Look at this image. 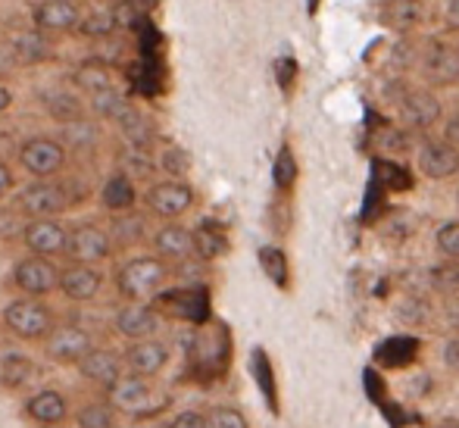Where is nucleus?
<instances>
[{
  "label": "nucleus",
  "instance_id": "obj_1",
  "mask_svg": "<svg viewBox=\"0 0 459 428\" xmlns=\"http://www.w3.org/2000/svg\"><path fill=\"white\" fill-rule=\"evenodd\" d=\"M151 307L160 313V319H178L194 328H204L210 322V291L206 284H178L169 291H157L151 297Z\"/></svg>",
  "mask_w": 459,
  "mask_h": 428
},
{
  "label": "nucleus",
  "instance_id": "obj_2",
  "mask_svg": "<svg viewBox=\"0 0 459 428\" xmlns=\"http://www.w3.org/2000/svg\"><path fill=\"white\" fill-rule=\"evenodd\" d=\"M169 278V266L160 257H132L116 272V288L126 297V303H147L157 291H163Z\"/></svg>",
  "mask_w": 459,
  "mask_h": 428
},
{
  "label": "nucleus",
  "instance_id": "obj_3",
  "mask_svg": "<svg viewBox=\"0 0 459 428\" xmlns=\"http://www.w3.org/2000/svg\"><path fill=\"white\" fill-rule=\"evenodd\" d=\"M4 328L19 341H44L56 328V316L44 301L16 297L4 307Z\"/></svg>",
  "mask_w": 459,
  "mask_h": 428
},
{
  "label": "nucleus",
  "instance_id": "obj_4",
  "mask_svg": "<svg viewBox=\"0 0 459 428\" xmlns=\"http://www.w3.org/2000/svg\"><path fill=\"white\" fill-rule=\"evenodd\" d=\"M107 404L113 406L116 413H132L134 419H151V416H160V413L169 406V400L160 406H153V388L147 379H138V375L126 372L119 381H113V385L107 388Z\"/></svg>",
  "mask_w": 459,
  "mask_h": 428
},
{
  "label": "nucleus",
  "instance_id": "obj_5",
  "mask_svg": "<svg viewBox=\"0 0 459 428\" xmlns=\"http://www.w3.org/2000/svg\"><path fill=\"white\" fill-rule=\"evenodd\" d=\"M187 360H191V372H216L222 375L225 366L231 360V344H229V332L222 326H216L212 332H194L187 338Z\"/></svg>",
  "mask_w": 459,
  "mask_h": 428
},
{
  "label": "nucleus",
  "instance_id": "obj_6",
  "mask_svg": "<svg viewBox=\"0 0 459 428\" xmlns=\"http://www.w3.org/2000/svg\"><path fill=\"white\" fill-rule=\"evenodd\" d=\"M16 210L31 219H56L60 213L73 210V204H69V194L63 188V181H54V185L41 181V185H29L19 191Z\"/></svg>",
  "mask_w": 459,
  "mask_h": 428
},
{
  "label": "nucleus",
  "instance_id": "obj_7",
  "mask_svg": "<svg viewBox=\"0 0 459 428\" xmlns=\"http://www.w3.org/2000/svg\"><path fill=\"white\" fill-rule=\"evenodd\" d=\"M63 254L79 266H94V263H103L107 257H113V241H109L103 225L82 223L66 231V250H63Z\"/></svg>",
  "mask_w": 459,
  "mask_h": 428
},
{
  "label": "nucleus",
  "instance_id": "obj_8",
  "mask_svg": "<svg viewBox=\"0 0 459 428\" xmlns=\"http://www.w3.org/2000/svg\"><path fill=\"white\" fill-rule=\"evenodd\" d=\"M94 350V338L82 326H56L44 338V354L60 366H79L88 354Z\"/></svg>",
  "mask_w": 459,
  "mask_h": 428
},
{
  "label": "nucleus",
  "instance_id": "obj_9",
  "mask_svg": "<svg viewBox=\"0 0 459 428\" xmlns=\"http://www.w3.org/2000/svg\"><path fill=\"white\" fill-rule=\"evenodd\" d=\"M56 282H60V269L44 257H25L13 266V284L22 297H44L54 294Z\"/></svg>",
  "mask_w": 459,
  "mask_h": 428
},
{
  "label": "nucleus",
  "instance_id": "obj_10",
  "mask_svg": "<svg viewBox=\"0 0 459 428\" xmlns=\"http://www.w3.org/2000/svg\"><path fill=\"white\" fill-rule=\"evenodd\" d=\"M172 360V350L166 341L147 338V341H132L122 354V362L128 366V372L138 375V379H157Z\"/></svg>",
  "mask_w": 459,
  "mask_h": 428
},
{
  "label": "nucleus",
  "instance_id": "obj_11",
  "mask_svg": "<svg viewBox=\"0 0 459 428\" xmlns=\"http://www.w3.org/2000/svg\"><path fill=\"white\" fill-rule=\"evenodd\" d=\"M144 204L153 216L160 219H178L182 213H187L194 206V188L185 181H157V185L147 188Z\"/></svg>",
  "mask_w": 459,
  "mask_h": 428
},
{
  "label": "nucleus",
  "instance_id": "obj_12",
  "mask_svg": "<svg viewBox=\"0 0 459 428\" xmlns=\"http://www.w3.org/2000/svg\"><path fill=\"white\" fill-rule=\"evenodd\" d=\"M113 328H116V332H119L126 341H147V338H157L160 313L151 307V303H132V301H128L126 307L116 310Z\"/></svg>",
  "mask_w": 459,
  "mask_h": 428
},
{
  "label": "nucleus",
  "instance_id": "obj_13",
  "mask_svg": "<svg viewBox=\"0 0 459 428\" xmlns=\"http://www.w3.org/2000/svg\"><path fill=\"white\" fill-rule=\"evenodd\" d=\"M66 225L56 223V219H31L25 223V231H22V244L29 248L31 257H56L66 250Z\"/></svg>",
  "mask_w": 459,
  "mask_h": 428
},
{
  "label": "nucleus",
  "instance_id": "obj_14",
  "mask_svg": "<svg viewBox=\"0 0 459 428\" xmlns=\"http://www.w3.org/2000/svg\"><path fill=\"white\" fill-rule=\"evenodd\" d=\"M22 416L31 419L38 428H60L69 419V400L56 388H44V391L31 394L22 404Z\"/></svg>",
  "mask_w": 459,
  "mask_h": 428
},
{
  "label": "nucleus",
  "instance_id": "obj_15",
  "mask_svg": "<svg viewBox=\"0 0 459 428\" xmlns=\"http://www.w3.org/2000/svg\"><path fill=\"white\" fill-rule=\"evenodd\" d=\"M103 288V275L94 269V266H66L60 269V282H56V291H60L66 301L73 303H91Z\"/></svg>",
  "mask_w": 459,
  "mask_h": 428
},
{
  "label": "nucleus",
  "instance_id": "obj_16",
  "mask_svg": "<svg viewBox=\"0 0 459 428\" xmlns=\"http://www.w3.org/2000/svg\"><path fill=\"white\" fill-rule=\"evenodd\" d=\"M19 163H22L31 175H54L63 170V163H66V151H63L60 141L31 138V141H25L22 151H19Z\"/></svg>",
  "mask_w": 459,
  "mask_h": 428
},
{
  "label": "nucleus",
  "instance_id": "obj_17",
  "mask_svg": "<svg viewBox=\"0 0 459 428\" xmlns=\"http://www.w3.org/2000/svg\"><path fill=\"white\" fill-rule=\"evenodd\" d=\"M79 375L85 381H91L100 391H107L113 381H119L126 375V362L116 350H107V347H94L85 360L79 362Z\"/></svg>",
  "mask_w": 459,
  "mask_h": 428
},
{
  "label": "nucleus",
  "instance_id": "obj_18",
  "mask_svg": "<svg viewBox=\"0 0 459 428\" xmlns=\"http://www.w3.org/2000/svg\"><path fill=\"white\" fill-rule=\"evenodd\" d=\"M419 170L435 181L450 179V175L459 172V151L444 138L422 141V147H419Z\"/></svg>",
  "mask_w": 459,
  "mask_h": 428
},
{
  "label": "nucleus",
  "instance_id": "obj_19",
  "mask_svg": "<svg viewBox=\"0 0 459 428\" xmlns=\"http://www.w3.org/2000/svg\"><path fill=\"white\" fill-rule=\"evenodd\" d=\"M128 88L141 97H160L169 88V69L163 60H132L126 66Z\"/></svg>",
  "mask_w": 459,
  "mask_h": 428
},
{
  "label": "nucleus",
  "instance_id": "obj_20",
  "mask_svg": "<svg viewBox=\"0 0 459 428\" xmlns=\"http://www.w3.org/2000/svg\"><path fill=\"white\" fill-rule=\"evenodd\" d=\"M400 116H403L406 128H431L441 119V100L431 91L412 88L400 97Z\"/></svg>",
  "mask_w": 459,
  "mask_h": 428
},
{
  "label": "nucleus",
  "instance_id": "obj_21",
  "mask_svg": "<svg viewBox=\"0 0 459 428\" xmlns=\"http://www.w3.org/2000/svg\"><path fill=\"white\" fill-rule=\"evenodd\" d=\"M422 73L435 85H456L459 82V48L435 41L422 57Z\"/></svg>",
  "mask_w": 459,
  "mask_h": 428
},
{
  "label": "nucleus",
  "instance_id": "obj_22",
  "mask_svg": "<svg viewBox=\"0 0 459 428\" xmlns=\"http://www.w3.org/2000/svg\"><path fill=\"white\" fill-rule=\"evenodd\" d=\"M194 241V257L204 259V263H212V259L225 257L231 250L229 231L219 219H200V225L191 231Z\"/></svg>",
  "mask_w": 459,
  "mask_h": 428
},
{
  "label": "nucleus",
  "instance_id": "obj_23",
  "mask_svg": "<svg viewBox=\"0 0 459 428\" xmlns=\"http://www.w3.org/2000/svg\"><path fill=\"white\" fill-rule=\"evenodd\" d=\"M79 22L82 13L73 0H41L35 6V25L41 31H73Z\"/></svg>",
  "mask_w": 459,
  "mask_h": 428
},
{
  "label": "nucleus",
  "instance_id": "obj_24",
  "mask_svg": "<svg viewBox=\"0 0 459 428\" xmlns=\"http://www.w3.org/2000/svg\"><path fill=\"white\" fill-rule=\"evenodd\" d=\"M153 250L157 257L163 259H172V263H182V259L194 257V241H191V229L178 223H169L163 229L153 231Z\"/></svg>",
  "mask_w": 459,
  "mask_h": 428
},
{
  "label": "nucleus",
  "instance_id": "obj_25",
  "mask_svg": "<svg viewBox=\"0 0 459 428\" xmlns=\"http://www.w3.org/2000/svg\"><path fill=\"white\" fill-rule=\"evenodd\" d=\"M422 16H425L422 0H385L378 13L381 25L391 31H400V35L416 29V25L422 22Z\"/></svg>",
  "mask_w": 459,
  "mask_h": 428
},
{
  "label": "nucleus",
  "instance_id": "obj_26",
  "mask_svg": "<svg viewBox=\"0 0 459 428\" xmlns=\"http://www.w3.org/2000/svg\"><path fill=\"white\" fill-rule=\"evenodd\" d=\"M38 375V366L29 354H19V350H10V354L0 356V388L4 391H22L29 388V381Z\"/></svg>",
  "mask_w": 459,
  "mask_h": 428
},
{
  "label": "nucleus",
  "instance_id": "obj_27",
  "mask_svg": "<svg viewBox=\"0 0 459 428\" xmlns=\"http://www.w3.org/2000/svg\"><path fill=\"white\" fill-rule=\"evenodd\" d=\"M134 200H138V191H134V181L128 179L126 172H113L103 181V188H100L103 210L116 213V216H119V213H132Z\"/></svg>",
  "mask_w": 459,
  "mask_h": 428
},
{
  "label": "nucleus",
  "instance_id": "obj_28",
  "mask_svg": "<svg viewBox=\"0 0 459 428\" xmlns=\"http://www.w3.org/2000/svg\"><path fill=\"white\" fill-rule=\"evenodd\" d=\"M107 235H109V241H113V250L134 248V244H141L147 238V219L138 216V213H119V216L109 223Z\"/></svg>",
  "mask_w": 459,
  "mask_h": 428
},
{
  "label": "nucleus",
  "instance_id": "obj_29",
  "mask_svg": "<svg viewBox=\"0 0 459 428\" xmlns=\"http://www.w3.org/2000/svg\"><path fill=\"white\" fill-rule=\"evenodd\" d=\"M116 122H119V128H122V135L128 138V144L141 147V151H147V147H151V141L157 138L153 126H151V122H147L144 116H141L134 107H128L126 113H122Z\"/></svg>",
  "mask_w": 459,
  "mask_h": 428
},
{
  "label": "nucleus",
  "instance_id": "obj_30",
  "mask_svg": "<svg viewBox=\"0 0 459 428\" xmlns=\"http://www.w3.org/2000/svg\"><path fill=\"white\" fill-rule=\"evenodd\" d=\"M134 41H138V60H163L166 38H163V31L153 25V19H144V22L134 29Z\"/></svg>",
  "mask_w": 459,
  "mask_h": 428
},
{
  "label": "nucleus",
  "instance_id": "obj_31",
  "mask_svg": "<svg viewBox=\"0 0 459 428\" xmlns=\"http://www.w3.org/2000/svg\"><path fill=\"white\" fill-rule=\"evenodd\" d=\"M260 266L263 272H266V278L278 288H288L290 284V266H288V257H284L281 248H275V244H266V248H260Z\"/></svg>",
  "mask_w": 459,
  "mask_h": 428
},
{
  "label": "nucleus",
  "instance_id": "obj_32",
  "mask_svg": "<svg viewBox=\"0 0 459 428\" xmlns=\"http://www.w3.org/2000/svg\"><path fill=\"white\" fill-rule=\"evenodd\" d=\"M75 425L79 428H116V410L107 404V400H91V404L79 406Z\"/></svg>",
  "mask_w": 459,
  "mask_h": 428
},
{
  "label": "nucleus",
  "instance_id": "obj_33",
  "mask_svg": "<svg viewBox=\"0 0 459 428\" xmlns=\"http://www.w3.org/2000/svg\"><path fill=\"white\" fill-rule=\"evenodd\" d=\"M44 103H48L50 116H56V119H63V122L82 119V103H79V97L69 94V91H50V94H44Z\"/></svg>",
  "mask_w": 459,
  "mask_h": 428
},
{
  "label": "nucleus",
  "instance_id": "obj_34",
  "mask_svg": "<svg viewBox=\"0 0 459 428\" xmlns=\"http://www.w3.org/2000/svg\"><path fill=\"white\" fill-rule=\"evenodd\" d=\"M13 57L22 63H41L50 57V48H48V41H44L41 31H29V35H22L16 44H13Z\"/></svg>",
  "mask_w": 459,
  "mask_h": 428
},
{
  "label": "nucleus",
  "instance_id": "obj_35",
  "mask_svg": "<svg viewBox=\"0 0 459 428\" xmlns=\"http://www.w3.org/2000/svg\"><path fill=\"white\" fill-rule=\"evenodd\" d=\"M91 107L97 116H103V119H119V116L128 109V100L119 94V91L103 88V91H97V94H91Z\"/></svg>",
  "mask_w": 459,
  "mask_h": 428
},
{
  "label": "nucleus",
  "instance_id": "obj_36",
  "mask_svg": "<svg viewBox=\"0 0 459 428\" xmlns=\"http://www.w3.org/2000/svg\"><path fill=\"white\" fill-rule=\"evenodd\" d=\"M431 288L444 297H459V263L447 259V263L431 269Z\"/></svg>",
  "mask_w": 459,
  "mask_h": 428
},
{
  "label": "nucleus",
  "instance_id": "obj_37",
  "mask_svg": "<svg viewBox=\"0 0 459 428\" xmlns=\"http://www.w3.org/2000/svg\"><path fill=\"white\" fill-rule=\"evenodd\" d=\"M204 419H206V428H250L247 416H244L238 406H225V404L210 406V410L204 413Z\"/></svg>",
  "mask_w": 459,
  "mask_h": 428
},
{
  "label": "nucleus",
  "instance_id": "obj_38",
  "mask_svg": "<svg viewBox=\"0 0 459 428\" xmlns=\"http://www.w3.org/2000/svg\"><path fill=\"white\" fill-rule=\"evenodd\" d=\"M273 179H275V188L278 191H290L297 181V160H294V151L288 144L278 151L275 157V166H273Z\"/></svg>",
  "mask_w": 459,
  "mask_h": 428
},
{
  "label": "nucleus",
  "instance_id": "obj_39",
  "mask_svg": "<svg viewBox=\"0 0 459 428\" xmlns=\"http://www.w3.org/2000/svg\"><path fill=\"white\" fill-rule=\"evenodd\" d=\"M109 16H113L116 31H134L141 22H144V19H151V16H144V13L132 4V0H119V4L109 10Z\"/></svg>",
  "mask_w": 459,
  "mask_h": 428
},
{
  "label": "nucleus",
  "instance_id": "obj_40",
  "mask_svg": "<svg viewBox=\"0 0 459 428\" xmlns=\"http://www.w3.org/2000/svg\"><path fill=\"white\" fill-rule=\"evenodd\" d=\"M79 31H82V35H88V38H97V41H103V38H109L116 31L113 16H109V10H94L91 16L79 22Z\"/></svg>",
  "mask_w": 459,
  "mask_h": 428
},
{
  "label": "nucleus",
  "instance_id": "obj_41",
  "mask_svg": "<svg viewBox=\"0 0 459 428\" xmlns=\"http://www.w3.org/2000/svg\"><path fill=\"white\" fill-rule=\"evenodd\" d=\"M25 223L29 219L16 210V206H0V241H13V238H22Z\"/></svg>",
  "mask_w": 459,
  "mask_h": 428
},
{
  "label": "nucleus",
  "instance_id": "obj_42",
  "mask_svg": "<svg viewBox=\"0 0 459 428\" xmlns=\"http://www.w3.org/2000/svg\"><path fill=\"white\" fill-rule=\"evenodd\" d=\"M160 166L178 181V179H185L187 170H191V157H187V151H182V147L169 144L163 151V157H160Z\"/></svg>",
  "mask_w": 459,
  "mask_h": 428
},
{
  "label": "nucleus",
  "instance_id": "obj_43",
  "mask_svg": "<svg viewBox=\"0 0 459 428\" xmlns=\"http://www.w3.org/2000/svg\"><path fill=\"white\" fill-rule=\"evenodd\" d=\"M75 82H79V88H88L91 94H97V91L109 88V73L103 66H97V63H85L75 73Z\"/></svg>",
  "mask_w": 459,
  "mask_h": 428
},
{
  "label": "nucleus",
  "instance_id": "obj_44",
  "mask_svg": "<svg viewBox=\"0 0 459 428\" xmlns=\"http://www.w3.org/2000/svg\"><path fill=\"white\" fill-rule=\"evenodd\" d=\"M122 60H126V44L116 41V38L109 35V38H103L100 48L94 50V60L91 63H97V66L107 69V66H119Z\"/></svg>",
  "mask_w": 459,
  "mask_h": 428
},
{
  "label": "nucleus",
  "instance_id": "obj_45",
  "mask_svg": "<svg viewBox=\"0 0 459 428\" xmlns=\"http://www.w3.org/2000/svg\"><path fill=\"white\" fill-rule=\"evenodd\" d=\"M435 244H437V250H441L444 257L459 263V223H456V219H454V223H444L441 229H437Z\"/></svg>",
  "mask_w": 459,
  "mask_h": 428
},
{
  "label": "nucleus",
  "instance_id": "obj_46",
  "mask_svg": "<svg viewBox=\"0 0 459 428\" xmlns=\"http://www.w3.org/2000/svg\"><path fill=\"white\" fill-rule=\"evenodd\" d=\"M63 138L69 141V144L75 147H88L97 141V128L91 126V122L85 119H75V122H66V128H63Z\"/></svg>",
  "mask_w": 459,
  "mask_h": 428
},
{
  "label": "nucleus",
  "instance_id": "obj_47",
  "mask_svg": "<svg viewBox=\"0 0 459 428\" xmlns=\"http://www.w3.org/2000/svg\"><path fill=\"white\" fill-rule=\"evenodd\" d=\"M375 172H385V185L387 188H400V191H406V188L412 185V179H410V172L406 170H400L397 163H387V160H375Z\"/></svg>",
  "mask_w": 459,
  "mask_h": 428
},
{
  "label": "nucleus",
  "instance_id": "obj_48",
  "mask_svg": "<svg viewBox=\"0 0 459 428\" xmlns=\"http://www.w3.org/2000/svg\"><path fill=\"white\" fill-rule=\"evenodd\" d=\"M151 172H153V157H147V151L134 147L132 157H126V175L134 181V179H147Z\"/></svg>",
  "mask_w": 459,
  "mask_h": 428
},
{
  "label": "nucleus",
  "instance_id": "obj_49",
  "mask_svg": "<svg viewBox=\"0 0 459 428\" xmlns=\"http://www.w3.org/2000/svg\"><path fill=\"white\" fill-rule=\"evenodd\" d=\"M294 79H297V60L294 57H278L275 60V82L284 94L294 91Z\"/></svg>",
  "mask_w": 459,
  "mask_h": 428
},
{
  "label": "nucleus",
  "instance_id": "obj_50",
  "mask_svg": "<svg viewBox=\"0 0 459 428\" xmlns=\"http://www.w3.org/2000/svg\"><path fill=\"white\" fill-rule=\"evenodd\" d=\"M169 428H206V419L200 410H182L169 419Z\"/></svg>",
  "mask_w": 459,
  "mask_h": 428
},
{
  "label": "nucleus",
  "instance_id": "obj_51",
  "mask_svg": "<svg viewBox=\"0 0 459 428\" xmlns=\"http://www.w3.org/2000/svg\"><path fill=\"white\" fill-rule=\"evenodd\" d=\"M444 362H447V369H454L459 375V335H454V338L444 344Z\"/></svg>",
  "mask_w": 459,
  "mask_h": 428
},
{
  "label": "nucleus",
  "instance_id": "obj_52",
  "mask_svg": "<svg viewBox=\"0 0 459 428\" xmlns=\"http://www.w3.org/2000/svg\"><path fill=\"white\" fill-rule=\"evenodd\" d=\"M444 141L454 144L459 151V113L454 116V119H447V126H444Z\"/></svg>",
  "mask_w": 459,
  "mask_h": 428
},
{
  "label": "nucleus",
  "instance_id": "obj_53",
  "mask_svg": "<svg viewBox=\"0 0 459 428\" xmlns=\"http://www.w3.org/2000/svg\"><path fill=\"white\" fill-rule=\"evenodd\" d=\"M10 188H13V172H10V166H6V163H0V197H4Z\"/></svg>",
  "mask_w": 459,
  "mask_h": 428
},
{
  "label": "nucleus",
  "instance_id": "obj_54",
  "mask_svg": "<svg viewBox=\"0 0 459 428\" xmlns=\"http://www.w3.org/2000/svg\"><path fill=\"white\" fill-rule=\"evenodd\" d=\"M447 25L459 29V0H450L447 4Z\"/></svg>",
  "mask_w": 459,
  "mask_h": 428
},
{
  "label": "nucleus",
  "instance_id": "obj_55",
  "mask_svg": "<svg viewBox=\"0 0 459 428\" xmlns=\"http://www.w3.org/2000/svg\"><path fill=\"white\" fill-rule=\"evenodd\" d=\"M132 4L138 6V10L144 13V16H151V13L157 10V0H132Z\"/></svg>",
  "mask_w": 459,
  "mask_h": 428
},
{
  "label": "nucleus",
  "instance_id": "obj_56",
  "mask_svg": "<svg viewBox=\"0 0 459 428\" xmlns=\"http://www.w3.org/2000/svg\"><path fill=\"white\" fill-rule=\"evenodd\" d=\"M10 103H13L10 88H6V85H0V113H4V109H10Z\"/></svg>",
  "mask_w": 459,
  "mask_h": 428
},
{
  "label": "nucleus",
  "instance_id": "obj_57",
  "mask_svg": "<svg viewBox=\"0 0 459 428\" xmlns=\"http://www.w3.org/2000/svg\"><path fill=\"white\" fill-rule=\"evenodd\" d=\"M437 428H459V423H456V419H444V423L437 425Z\"/></svg>",
  "mask_w": 459,
  "mask_h": 428
},
{
  "label": "nucleus",
  "instance_id": "obj_58",
  "mask_svg": "<svg viewBox=\"0 0 459 428\" xmlns=\"http://www.w3.org/2000/svg\"><path fill=\"white\" fill-rule=\"evenodd\" d=\"M316 4H319V0H309V13H316V10H319V6H316Z\"/></svg>",
  "mask_w": 459,
  "mask_h": 428
},
{
  "label": "nucleus",
  "instance_id": "obj_59",
  "mask_svg": "<svg viewBox=\"0 0 459 428\" xmlns=\"http://www.w3.org/2000/svg\"><path fill=\"white\" fill-rule=\"evenodd\" d=\"M456 200H459V191H456Z\"/></svg>",
  "mask_w": 459,
  "mask_h": 428
},
{
  "label": "nucleus",
  "instance_id": "obj_60",
  "mask_svg": "<svg viewBox=\"0 0 459 428\" xmlns=\"http://www.w3.org/2000/svg\"><path fill=\"white\" fill-rule=\"evenodd\" d=\"M60 428H63V425H60Z\"/></svg>",
  "mask_w": 459,
  "mask_h": 428
}]
</instances>
